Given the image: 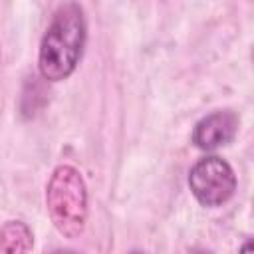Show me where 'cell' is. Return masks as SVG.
<instances>
[{
    "instance_id": "cell-8",
    "label": "cell",
    "mask_w": 254,
    "mask_h": 254,
    "mask_svg": "<svg viewBox=\"0 0 254 254\" xmlns=\"http://www.w3.org/2000/svg\"><path fill=\"white\" fill-rule=\"evenodd\" d=\"M54 254H77V252H73V250H58Z\"/></svg>"
},
{
    "instance_id": "cell-2",
    "label": "cell",
    "mask_w": 254,
    "mask_h": 254,
    "mask_svg": "<svg viewBox=\"0 0 254 254\" xmlns=\"http://www.w3.org/2000/svg\"><path fill=\"white\" fill-rule=\"evenodd\" d=\"M46 206L56 230L65 238H77L87 220V187L71 165L54 169L46 187Z\"/></svg>"
},
{
    "instance_id": "cell-6",
    "label": "cell",
    "mask_w": 254,
    "mask_h": 254,
    "mask_svg": "<svg viewBox=\"0 0 254 254\" xmlns=\"http://www.w3.org/2000/svg\"><path fill=\"white\" fill-rule=\"evenodd\" d=\"M240 254H252V242H250V240H246V242L242 244V248H240Z\"/></svg>"
},
{
    "instance_id": "cell-1",
    "label": "cell",
    "mask_w": 254,
    "mask_h": 254,
    "mask_svg": "<svg viewBox=\"0 0 254 254\" xmlns=\"http://www.w3.org/2000/svg\"><path fill=\"white\" fill-rule=\"evenodd\" d=\"M85 38L87 24L83 8L77 2L58 6L40 42L38 67L42 77L48 81H62L69 77L79 64Z\"/></svg>"
},
{
    "instance_id": "cell-5",
    "label": "cell",
    "mask_w": 254,
    "mask_h": 254,
    "mask_svg": "<svg viewBox=\"0 0 254 254\" xmlns=\"http://www.w3.org/2000/svg\"><path fill=\"white\" fill-rule=\"evenodd\" d=\"M34 246L32 230L22 220H8L0 228V254H28Z\"/></svg>"
},
{
    "instance_id": "cell-9",
    "label": "cell",
    "mask_w": 254,
    "mask_h": 254,
    "mask_svg": "<svg viewBox=\"0 0 254 254\" xmlns=\"http://www.w3.org/2000/svg\"><path fill=\"white\" fill-rule=\"evenodd\" d=\"M129 254H145V252H139V250H133V252H129Z\"/></svg>"
},
{
    "instance_id": "cell-3",
    "label": "cell",
    "mask_w": 254,
    "mask_h": 254,
    "mask_svg": "<svg viewBox=\"0 0 254 254\" xmlns=\"http://www.w3.org/2000/svg\"><path fill=\"white\" fill-rule=\"evenodd\" d=\"M189 187L202 206H220L234 194L236 175L222 157L208 155L192 165Z\"/></svg>"
},
{
    "instance_id": "cell-7",
    "label": "cell",
    "mask_w": 254,
    "mask_h": 254,
    "mask_svg": "<svg viewBox=\"0 0 254 254\" xmlns=\"http://www.w3.org/2000/svg\"><path fill=\"white\" fill-rule=\"evenodd\" d=\"M190 254H210V252L208 250H202V248H194Z\"/></svg>"
},
{
    "instance_id": "cell-4",
    "label": "cell",
    "mask_w": 254,
    "mask_h": 254,
    "mask_svg": "<svg viewBox=\"0 0 254 254\" xmlns=\"http://www.w3.org/2000/svg\"><path fill=\"white\" fill-rule=\"evenodd\" d=\"M238 131V117L230 109L212 111L192 129V143L202 151H214L228 145Z\"/></svg>"
}]
</instances>
